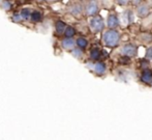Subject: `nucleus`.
I'll return each mask as SVG.
<instances>
[{"instance_id": "obj_15", "label": "nucleus", "mask_w": 152, "mask_h": 140, "mask_svg": "<svg viewBox=\"0 0 152 140\" xmlns=\"http://www.w3.org/2000/svg\"><path fill=\"white\" fill-rule=\"evenodd\" d=\"M88 44H89L88 40L85 38H83V36H79V38L76 40V46L79 47V48H81V49H83V50L88 47Z\"/></svg>"}, {"instance_id": "obj_11", "label": "nucleus", "mask_w": 152, "mask_h": 140, "mask_svg": "<svg viewBox=\"0 0 152 140\" xmlns=\"http://www.w3.org/2000/svg\"><path fill=\"white\" fill-rule=\"evenodd\" d=\"M44 19V15L40 10H31V15H30V19L29 20L31 21L32 23H39L42 21Z\"/></svg>"}, {"instance_id": "obj_26", "label": "nucleus", "mask_w": 152, "mask_h": 140, "mask_svg": "<svg viewBox=\"0 0 152 140\" xmlns=\"http://www.w3.org/2000/svg\"><path fill=\"white\" fill-rule=\"evenodd\" d=\"M130 2H132L134 6H138L139 4L142 3V0H130Z\"/></svg>"}, {"instance_id": "obj_23", "label": "nucleus", "mask_w": 152, "mask_h": 140, "mask_svg": "<svg viewBox=\"0 0 152 140\" xmlns=\"http://www.w3.org/2000/svg\"><path fill=\"white\" fill-rule=\"evenodd\" d=\"M1 7H2V10H10V8H12V4H10V2L7 1V0H3V1L1 2Z\"/></svg>"}, {"instance_id": "obj_17", "label": "nucleus", "mask_w": 152, "mask_h": 140, "mask_svg": "<svg viewBox=\"0 0 152 140\" xmlns=\"http://www.w3.org/2000/svg\"><path fill=\"white\" fill-rule=\"evenodd\" d=\"M30 15H31V10L30 8H23L21 10V13H20V16L21 18L23 19V21H28L30 19Z\"/></svg>"}, {"instance_id": "obj_14", "label": "nucleus", "mask_w": 152, "mask_h": 140, "mask_svg": "<svg viewBox=\"0 0 152 140\" xmlns=\"http://www.w3.org/2000/svg\"><path fill=\"white\" fill-rule=\"evenodd\" d=\"M70 53H72V57L76 58V59H83V57H84V51H83V49L79 48L77 46L70 51Z\"/></svg>"}, {"instance_id": "obj_19", "label": "nucleus", "mask_w": 152, "mask_h": 140, "mask_svg": "<svg viewBox=\"0 0 152 140\" xmlns=\"http://www.w3.org/2000/svg\"><path fill=\"white\" fill-rule=\"evenodd\" d=\"M132 57H129V56H126V55H121L120 57L118 58V62L121 64V66H126V64L130 63V61H132V59H130Z\"/></svg>"}, {"instance_id": "obj_10", "label": "nucleus", "mask_w": 152, "mask_h": 140, "mask_svg": "<svg viewBox=\"0 0 152 140\" xmlns=\"http://www.w3.org/2000/svg\"><path fill=\"white\" fill-rule=\"evenodd\" d=\"M141 82L144 84H152V71L150 69H145L141 74Z\"/></svg>"}, {"instance_id": "obj_7", "label": "nucleus", "mask_w": 152, "mask_h": 140, "mask_svg": "<svg viewBox=\"0 0 152 140\" xmlns=\"http://www.w3.org/2000/svg\"><path fill=\"white\" fill-rule=\"evenodd\" d=\"M69 13L74 17H80L84 13V6H83V4L79 3V2L72 3L69 7Z\"/></svg>"}, {"instance_id": "obj_6", "label": "nucleus", "mask_w": 152, "mask_h": 140, "mask_svg": "<svg viewBox=\"0 0 152 140\" xmlns=\"http://www.w3.org/2000/svg\"><path fill=\"white\" fill-rule=\"evenodd\" d=\"M150 13L151 8L147 3H143L142 2L138 6H136V14L140 18H146V17H148L150 15Z\"/></svg>"}, {"instance_id": "obj_20", "label": "nucleus", "mask_w": 152, "mask_h": 140, "mask_svg": "<svg viewBox=\"0 0 152 140\" xmlns=\"http://www.w3.org/2000/svg\"><path fill=\"white\" fill-rule=\"evenodd\" d=\"M140 38L143 43H146V44H148V43H150L152 41V36L149 33H142L140 36Z\"/></svg>"}, {"instance_id": "obj_22", "label": "nucleus", "mask_w": 152, "mask_h": 140, "mask_svg": "<svg viewBox=\"0 0 152 140\" xmlns=\"http://www.w3.org/2000/svg\"><path fill=\"white\" fill-rule=\"evenodd\" d=\"M12 22H15V23H22L23 19L21 18L20 14H18V13H15V14L12 16Z\"/></svg>"}, {"instance_id": "obj_21", "label": "nucleus", "mask_w": 152, "mask_h": 140, "mask_svg": "<svg viewBox=\"0 0 152 140\" xmlns=\"http://www.w3.org/2000/svg\"><path fill=\"white\" fill-rule=\"evenodd\" d=\"M140 66L142 70H145V69H149L150 68V60H148L147 58H144V59L141 60L140 62Z\"/></svg>"}, {"instance_id": "obj_27", "label": "nucleus", "mask_w": 152, "mask_h": 140, "mask_svg": "<svg viewBox=\"0 0 152 140\" xmlns=\"http://www.w3.org/2000/svg\"><path fill=\"white\" fill-rule=\"evenodd\" d=\"M31 0H17V3L19 4H25V3H30Z\"/></svg>"}, {"instance_id": "obj_3", "label": "nucleus", "mask_w": 152, "mask_h": 140, "mask_svg": "<svg viewBox=\"0 0 152 140\" xmlns=\"http://www.w3.org/2000/svg\"><path fill=\"white\" fill-rule=\"evenodd\" d=\"M87 68L92 70L94 74L99 77L106 75V73H107V64L102 61H99V60H96V61L88 63L87 64Z\"/></svg>"}, {"instance_id": "obj_16", "label": "nucleus", "mask_w": 152, "mask_h": 140, "mask_svg": "<svg viewBox=\"0 0 152 140\" xmlns=\"http://www.w3.org/2000/svg\"><path fill=\"white\" fill-rule=\"evenodd\" d=\"M63 34H64V38H74L77 34V30L74 26H68V25H66V28H65V30H64Z\"/></svg>"}, {"instance_id": "obj_13", "label": "nucleus", "mask_w": 152, "mask_h": 140, "mask_svg": "<svg viewBox=\"0 0 152 140\" xmlns=\"http://www.w3.org/2000/svg\"><path fill=\"white\" fill-rule=\"evenodd\" d=\"M65 28H66V23L63 22V21L58 20L56 23H55V31H56V33L59 34V35L63 34Z\"/></svg>"}, {"instance_id": "obj_5", "label": "nucleus", "mask_w": 152, "mask_h": 140, "mask_svg": "<svg viewBox=\"0 0 152 140\" xmlns=\"http://www.w3.org/2000/svg\"><path fill=\"white\" fill-rule=\"evenodd\" d=\"M120 54L129 56V57H134V56L138 54V48H137L136 45L128 43V44H125L121 47Z\"/></svg>"}, {"instance_id": "obj_9", "label": "nucleus", "mask_w": 152, "mask_h": 140, "mask_svg": "<svg viewBox=\"0 0 152 140\" xmlns=\"http://www.w3.org/2000/svg\"><path fill=\"white\" fill-rule=\"evenodd\" d=\"M119 19L118 17L116 16L115 14H110L107 18V26L111 29H116L117 27H119Z\"/></svg>"}, {"instance_id": "obj_4", "label": "nucleus", "mask_w": 152, "mask_h": 140, "mask_svg": "<svg viewBox=\"0 0 152 140\" xmlns=\"http://www.w3.org/2000/svg\"><path fill=\"white\" fill-rule=\"evenodd\" d=\"M84 12L86 16L93 17L99 13V4H98L97 0H90L88 3L85 5Z\"/></svg>"}, {"instance_id": "obj_25", "label": "nucleus", "mask_w": 152, "mask_h": 140, "mask_svg": "<svg viewBox=\"0 0 152 140\" xmlns=\"http://www.w3.org/2000/svg\"><path fill=\"white\" fill-rule=\"evenodd\" d=\"M129 2H130V0H115V3L119 6H126V5H128Z\"/></svg>"}, {"instance_id": "obj_12", "label": "nucleus", "mask_w": 152, "mask_h": 140, "mask_svg": "<svg viewBox=\"0 0 152 140\" xmlns=\"http://www.w3.org/2000/svg\"><path fill=\"white\" fill-rule=\"evenodd\" d=\"M102 51L100 50L98 47H93L91 48L90 52H89V56H90L91 61H96V60H99L102 58Z\"/></svg>"}, {"instance_id": "obj_2", "label": "nucleus", "mask_w": 152, "mask_h": 140, "mask_svg": "<svg viewBox=\"0 0 152 140\" xmlns=\"http://www.w3.org/2000/svg\"><path fill=\"white\" fill-rule=\"evenodd\" d=\"M89 27L94 33H99V32L104 31V21L98 15H95L90 19L89 21Z\"/></svg>"}, {"instance_id": "obj_24", "label": "nucleus", "mask_w": 152, "mask_h": 140, "mask_svg": "<svg viewBox=\"0 0 152 140\" xmlns=\"http://www.w3.org/2000/svg\"><path fill=\"white\" fill-rule=\"evenodd\" d=\"M145 58H147L148 60H152V46L148 47L146 49V52H145Z\"/></svg>"}, {"instance_id": "obj_28", "label": "nucleus", "mask_w": 152, "mask_h": 140, "mask_svg": "<svg viewBox=\"0 0 152 140\" xmlns=\"http://www.w3.org/2000/svg\"><path fill=\"white\" fill-rule=\"evenodd\" d=\"M37 1H39V2L46 1V2H48V3H55V2H59V1H61V0H37Z\"/></svg>"}, {"instance_id": "obj_18", "label": "nucleus", "mask_w": 152, "mask_h": 140, "mask_svg": "<svg viewBox=\"0 0 152 140\" xmlns=\"http://www.w3.org/2000/svg\"><path fill=\"white\" fill-rule=\"evenodd\" d=\"M125 18L126 21H127L128 24H132V23L134 22V14L132 10H127L125 12Z\"/></svg>"}, {"instance_id": "obj_1", "label": "nucleus", "mask_w": 152, "mask_h": 140, "mask_svg": "<svg viewBox=\"0 0 152 140\" xmlns=\"http://www.w3.org/2000/svg\"><path fill=\"white\" fill-rule=\"evenodd\" d=\"M102 41L104 46L109 47V48H115L120 43V33L116 29L109 28L102 32Z\"/></svg>"}, {"instance_id": "obj_8", "label": "nucleus", "mask_w": 152, "mask_h": 140, "mask_svg": "<svg viewBox=\"0 0 152 140\" xmlns=\"http://www.w3.org/2000/svg\"><path fill=\"white\" fill-rule=\"evenodd\" d=\"M61 47L65 51H72L76 47V40L74 38H64L61 41Z\"/></svg>"}]
</instances>
